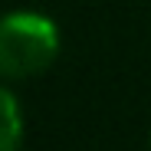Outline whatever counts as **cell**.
<instances>
[{
    "mask_svg": "<svg viewBox=\"0 0 151 151\" xmlns=\"http://www.w3.org/2000/svg\"><path fill=\"white\" fill-rule=\"evenodd\" d=\"M59 56V27L40 10L0 13V76L30 79Z\"/></svg>",
    "mask_w": 151,
    "mask_h": 151,
    "instance_id": "6da1fadb",
    "label": "cell"
},
{
    "mask_svg": "<svg viewBox=\"0 0 151 151\" xmlns=\"http://www.w3.org/2000/svg\"><path fill=\"white\" fill-rule=\"evenodd\" d=\"M23 141V112L10 89L0 86V151H20Z\"/></svg>",
    "mask_w": 151,
    "mask_h": 151,
    "instance_id": "7a4b0ae2",
    "label": "cell"
}]
</instances>
